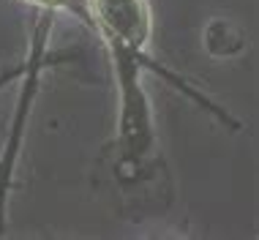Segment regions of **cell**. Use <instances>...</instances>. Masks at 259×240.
Masks as SVG:
<instances>
[{
	"label": "cell",
	"mask_w": 259,
	"mask_h": 240,
	"mask_svg": "<svg viewBox=\"0 0 259 240\" xmlns=\"http://www.w3.org/2000/svg\"><path fill=\"white\" fill-rule=\"evenodd\" d=\"M112 60V71H115L117 82V147H120V158L125 164H137L142 158H148L156 147V129H153V112L150 101L142 90V71L161 74L164 79H169L175 88H180L188 98L205 107L207 112H213L219 120H224L232 129H240V123L232 120L221 107H215L210 98L188 85L183 76H175L166 68L158 66V60H153L145 47H128L120 41H104Z\"/></svg>",
	"instance_id": "obj_1"
},
{
	"label": "cell",
	"mask_w": 259,
	"mask_h": 240,
	"mask_svg": "<svg viewBox=\"0 0 259 240\" xmlns=\"http://www.w3.org/2000/svg\"><path fill=\"white\" fill-rule=\"evenodd\" d=\"M52 19H55V14H38V27H36L33 47H30V55H27L25 71H22L25 88H22V93H19L17 109H14L17 115H14L11 137H9V142H6L3 161H0V229H3V221H6V194H9V183H11V175H14V164H17L19 142H22V131H25V123H27V109H30L33 98H36L41 71H44L47 66H52L55 60H63V58H58V55L50 52Z\"/></svg>",
	"instance_id": "obj_2"
},
{
	"label": "cell",
	"mask_w": 259,
	"mask_h": 240,
	"mask_svg": "<svg viewBox=\"0 0 259 240\" xmlns=\"http://www.w3.org/2000/svg\"><path fill=\"white\" fill-rule=\"evenodd\" d=\"M90 30L101 41H120L148 49L153 36V14L148 0H85Z\"/></svg>",
	"instance_id": "obj_3"
},
{
	"label": "cell",
	"mask_w": 259,
	"mask_h": 240,
	"mask_svg": "<svg viewBox=\"0 0 259 240\" xmlns=\"http://www.w3.org/2000/svg\"><path fill=\"white\" fill-rule=\"evenodd\" d=\"M30 9H36V14H71V17L82 19L88 27H90V17H88V6L85 0H22Z\"/></svg>",
	"instance_id": "obj_4"
},
{
	"label": "cell",
	"mask_w": 259,
	"mask_h": 240,
	"mask_svg": "<svg viewBox=\"0 0 259 240\" xmlns=\"http://www.w3.org/2000/svg\"><path fill=\"white\" fill-rule=\"evenodd\" d=\"M22 71H25V66H19V68H14V71H9L6 76H0V85H9L14 76H22Z\"/></svg>",
	"instance_id": "obj_5"
}]
</instances>
